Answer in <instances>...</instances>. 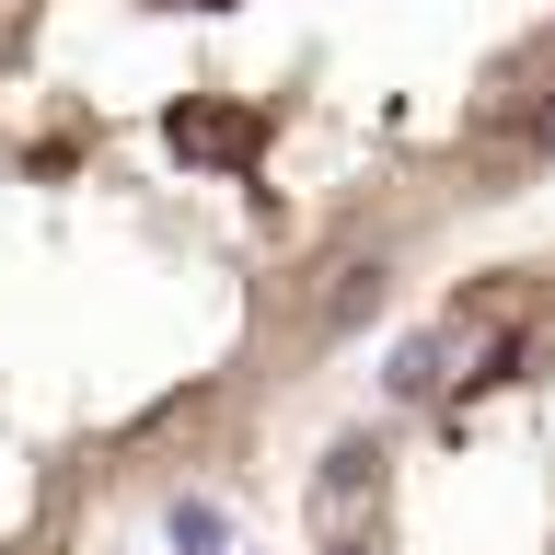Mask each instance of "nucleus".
I'll use <instances>...</instances> for the list:
<instances>
[{
	"instance_id": "obj_1",
	"label": "nucleus",
	"mask_w": 555,
	"mask_h": 555,
	"mask_svg": "<svg viewBox=\"0 0 555 555\" xmlns=\"http://www.w3.org/2000/svg\"><path fill=\"white\" fill-rule=\"evenodd\" d=\"M0 139L208 267L301 393L555 197V0H0Z\"/></svg>"
},
{
	"instance_id": "obj_2",
	"label": "nucleus",
	"mask_w": 555,
	"mask_h": 555,
	"mask_svg": "<svg viewBox=\"0 0 555 555\" xmlns=\"http://www.w3.org/2000/svg\"><path fill=\"white\" fill-rule=\"evenodd\" d=\"M243 463L278 555H555V197L382 301Z\"/></svg>"
}]
</instances>
